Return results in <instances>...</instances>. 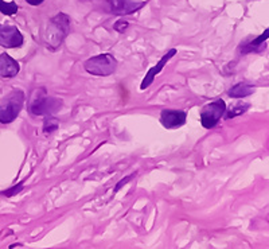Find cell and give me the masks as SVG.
Wrapping results in <instances>:
<instances>
[{
  "label": "cell",
  "instance_id": "obj_5",
  "mask_svg": "<svg viewBox=\"0 0 269 249\" xmlns=\"http://www.w3.org/2000/svg\"><path fill=\"white\" fill-rule=\"evenodd\" d=\"M226 112V104L224 100H215L213 103L207 104L202 108L201 111V123L203 128H210L215 127L221 118L225 115Z\"/></svg>",
  "mask_w": 269,
  "mask_h": 249
},
{
  "label": "cell",
  "instance_id": "obj_17",
  "mask_svg": "<svg viewBox=\"0 0 269 249\" xmlns=\"http://www.w3.org/2000/svg\"><path fill=\"white\" fill-rule=\"evenodd\" d=\"M128 26H129V23H128L127 20L120 19L113 25V29L116 30V31H118V33H124V31L128 29Z\"/></svg>",
  "mask_w": 269,
  "mask_h": 249
},
{
  "label": "cell",
  "instance_id": "obj_1",
  "mask_svg": "<svg viewBox=\"0 0 269 249\" xmlns=\"http://www.w3.org/2000/svg\"><path fill=\"white\" fill-rule=\"evenodd\" d=\"M61 107L62 100L49 96L44 88H37L30 97L29 109L35 116H50L58 112Z\"/></svg>",
  "mask_w": 269,
  "mask_h": 249
},
{
  "label": "cell",
  "instance_id": "obj_3",
  "mask_svg": "<svg viewBox=\"0 0 269 249\" xmlns=\"http://www.w3.org/2000/svg\"><path fill=\"white\" fill-rule=\"evenodd\" d=\"M25 104V93L22 90H14L7 94L0 103V123L10 124L19 116Z\"/></svg>",
  "mask_w": 269,
  "mask_h": 249
},
{
  "label": "cell",
  "instance_id": "obj_6",
  "mask_svg": "<svg viewBox=\"0 0 269 249\" xmlns=\"http://www.w3.org/2000/svg\"><path fill=\"white\" fill-rule=\"evenodd\" d=\"M23 44V35L16 26L0 23V46L5 49H15Z\"/></svg>",
  "mask_w": 269,
  "mask_h": 249
},
{
  "label": "cell",
  "instance_id": "obj_16",
  "mask_svg": "<svg viewBox=\"0 0 269 249\" xmlns=\"http://www.w3.org/2000/svg\"><path fill=\"white\" fill-rule=\"evenodd\" d=\"M23 183H25V182H20V183H18L16 186H12L8 190L1 191V194L5 197H14L15 194H18L19 191H22V189H23Z\"/></svg>",
  "mask_w": 269,
  "mask_h": 249
},
{
  "label": "cell",
  "instance_id": "obj_10",
  "mask_svg": "<svg viewBox=\"0 0 269 249\" xmlns=\"http://www.w3.org/2000/svg\"><path fill=\"white\" fill-rule=\"evenodd\" d=\"M20 66L12 57L7 53L0 54V76L4 79H11L19 73Z\"/></svg>",
  "mask_w": 269,
  "mask_h": 249
},
{
  "label": "cell",
  "instance_id": "obj_8",
  "mask_svg": "<svg viewBox=\"0 0 269 249\" xmlns=\"http://www.w3.org/2000/svg\"><path fill=\"white\" fill-rule=\"evenodd\" d=\"M187 119V113L185 111H171V109H164L160 113L161 125L167 129H174L185 125Z\"/></svg>",
  "mask_w": 269,
  "mask_h": 249
},
{
  "label": "cell",
  "instance_id": "obj_12",
  "mask_svg": "<svg viewBox=\"0 0 269 249\" xmlns=\"http://www.w3.org/2000/svg\"><path fill=\"white\" fill-rule=\"evenodd\" d=\"M255 92V88L248 83H237L234 86H231L228 92V96L231 98H242L246 96H250Z\"/></svg>",
  "mask_w": 269,
  "mask_h": 249
},
{
  "label": "cell",
  "instance_id": "obj_20",
  "mask_svg": "<svg viewBox=\"0 0 269 249\" xmlns=\"http://www.w3.org/2000/svg\"><path fill=\"white\" fill-rule=\"evenodd\" d=\"M16 247L19 248V247H22V245H20V244H12V245H11V248H16Z\"/></svg>",
  "mask_w": 269,
  "mask_h": 249
},
{
  "label": "cell",
  "instance_id": "obj_7",
  "mask_svg": "<svg viewBox=\"0 0 269 249\" xmlns=\"http://www.w3.org/2000/svg\"><path fill=\"white\" fill-rule=\"evenodd\" d=\"M111 11L116 15H131L144 7V1H137V0H108Z\"/></svg>",
  "mask_w": 269,
  "mask_h": 249
},
{
  "label": "cell",
  "instance_id": "obj_14",
  "mask_svg": "<svg viewBox=\"0 0 269 249\" xmlns=\"http://www.w3.org/2000/svg\"><path fill=\"white\" fill-rule=\"evenodd\" d=\"M18 10H19V7L16 5L15 1L7 3L4 0H0V12H1V14L7 15V16H11V15L16 14Z\"/></svg>",
  "mask_w": 269,
  "mask_h": 249
},
{
  "label": "cell",
  "instance_id": "obj_9",
  "mask_svg": "<svg viewBox=\"0 0 269 249\" xmlns=\"http://www.w3.org/2000/svg\"><path fill=\"white\" fill-rule=\"evenodd\" d=\"M175 54H176V49L168 50V53L164 54V55L160 58V61H159L155 66H152V68L148 70V73L146 74V77L143 79L142 83H140V89H142V90H146V89L151 86V83H154L155 77H156L157 74L160 73L161 70H163V68L167 65V62H168V61H170Z\"/></svg>",
  "mask_w": 269,
  "mask_h": 249
},
{
  "label": "cell",
  "instance_id": "obj_2",
  "mask_svg": "<svg viewBox=\"0 0 269 249\" xmlns=\"http://www.w3.org/2000/svg\"><path fill=\"white\" fill-rule=\"evenodd\" d=\"M70 31V18L64 12H59L49 22V26L44 33L46 44L51 50H57L62 44L65 38Z\"/></svg>",
  "mask_w": 269,
  "mask_h": 249
},
{
  "label": "cell",
  "instance_id": "obj_18",
  "mask_svg": "<svg viewBox=\"0 0 269 249\" xmlns=\"http://www.w3.org/2000/svg\"><path fill=\"white\" fill-rule=\"evenodd\" d=\"M135 176H136V172H135V174H132V175H128L127 178H125V179H121V181L118 182L117 185H116V191L120 190V189H121L122 186L125 185V183H128V182L131 181V179H132V178H135Z\"/></svg>",
  "mask_w": 269,
  "mask_h": 249
},
{
  "label": "cell",
  "instance_id": "obj_4",
  "mask_svg": "<svg viewBox=\"0 0 269 249\" xmlns=\"http://www.w3.org/2000/svg\"><path fill=\"white\" fill-rule=\"evenodd\" d=\"M83 68L92 76H100V77H107L116 72L117 68V61L112 54H98L96 57H92L85 61Z\"/></svg>",
  "mask_w": 269,
  "mask_h": 249
},
{
  "label": "cell",
  "instance_id": "obj_19",
  "mask_svg": "<svg viewBox=\"0 0 269 249\" xmlns=\"http://www.w3.org/2000/svg\"><path fill=\"white\" fill-rule=\"evenodd\" d=\"M26 1H27V3L31 5H39L43 3L44 0H26Z\"/></svg>",
  "mask_w": 269,
  "mask_h": 249
},
{
  "label": "cell",
  "instance_id": "obj_13",
  "mask_svg": "<svg viewBox=\"0 0 269 249\" xmlns=\"http://www.w3.org/2000/svg\"><path fill=\"white\" fill-rule=\"evenodd\" d=\"M249 104H237V105H233V107H230V111L225 115V119H233L235 116H240V115H244L248 109H249Z\"/></svg>",
  "mask_w": 269,
  "mask_h": 249
},
{
  "label": "cell",
  "instance_id": "obj_11",
  "mask_svg": "<svg viewBox=\"0 0 269 249\" xmlns=\"http://www.w3.org/2000/svg\"><path fill=\"white\" fill-rule=\"evenodd\" d=\"M268 35H269V30L267 29L263 33V34L257 37L256 40L252 41H245L240 44V53L241 54H248L252 53V51H259V50H263V43L265 41H268Z\"/></svg>",
  "mask_w": 269,
  "mask_h": 249
},
{
  "label": "cell",
  "instance_id": "obj_15",
  "mask_svg": "<svg viewBox=\"0 0 269 249\" xmlns=\"http://www.w3.org/2000/svg\"><path fill=\"white\" fill-rule=\"evenodd\" d=\"M58 127H59L58 119L49 116V118L46 119V122H44L43 124V132L46 133V135H50V133H53V132L57 131Z\"/></svg>",
  "mask_w": 269,
  "mask_h": 249
}]
</instances>
